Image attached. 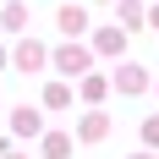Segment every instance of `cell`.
<instances>
[{
	"label": "cell",
	"instance_id": "cell-14",
	"mask_svg": "<svg viewBox=\"0 0 159 159\" xmlns=\"http://www.w3.org/2000/svg\"><path fill=\"white\" fill-rule=\"evenodd\" d=\"M143 16H148V22H154V28H159V6H154V11H143Z\"/></svg>",
	"mask_w": 159,
	"mask_h": 159
},
{
	"label": "cell",
	"instance_id": "cell-16",
	"mask_svg": "<svg viewBox=\"0 0 159 159\" xmlns=\"http://www.w3.org/2000/svg\"><path fill=\"white\" fill-rule=\"evenodd\" d=\"M132 159H154V148H143V154H132Z\"/></svg>",
	"mask_w": 159,
	"mask_h": 159
},
{
	"label": "cell",
	"instance_id": "cell-4",
	"mask_svg": "<svg viewBox=\"0 0 159 159\" xmlns=\"http://www.w3.org/2000/svg\"><path fill=\"white\" fill-rule=\"evenodd\" d=\"M104 132H110V115L88 110V115L77 121V143H104Z\"/></svg>",
	"mask_w": 159,
	"mask_h": 159
},
{
	"label": "cell",
	"instance_id": "cell-1",
	"mask_svg": "<svg viewBox=\"0 0 159 159\" xmlns=\"http://www.w3.org/2000/svg\"><path fill=\"white\" fill-rule=\"evenodd\" d=\"M49 66H55V71H61V77H82V71H88V66H93V55H88V49H82L77 39H66V44L55 49V55H49Z\"/></svg>",
	"mask_w": 159,
	"mask_h": 159
},
{
	"label": "cell",
	"instance_id": "cell-13",
	"mask_svg": "<svg viewBox=\"0 0 159 159\" xmlns=\"http://www.w3.org/2000/svg\"><path fill=\"white\" fill-rule=\"evenodd\" d=\"M143 143L159 148V115H148V121H143Z\"/></svg>",
	"mask_w": 159,
	"mask_h": 159
},
{
	"label": "cell",
	"instance_id": "cell-8",
	"mask_svg": "<svg viewBox=\"0 0 159 159\" xmlns=\"http://www.w3.org/2000/svg\"><path fill=\"white\" fill-rule=\"evenodd\" d=\"M82 99H88V104H99V99H104V93H110V77H99V71H82Z\"/></svg>",
	"mask_w": 159,
	"mask_h": 159
},
{
	"label": "cell",
	"instance_id": "cell-7",
	"mask_svg": "<svg viewBox=\"0 0 159 159\" xmlns=\"http://www.w3.org/2000/svg\"><path fill=\"white\" fill-rule=\"evenodd\" d=\"M93 49L99 55H121V49H126V28H99L93 33Z\"/></svg>",
	"mask_w": 159,
	"mask_h": 159
},
{
	"label": "cell",
	"instance_id": "cell-9",
	"mask_svg": "<svg viewBox=\"0 0 159 159\" xmlns=\"http://www.w3.org/2000/svg\"><path fill=\"white\" fill-rule=\"evenodd\" d=\"M0 28L22 33V28H28V6H22V0H6V11H0Z\"/></svg>",
	"mask_w": 159,
	"mask_h": 159
},
{
	"label": "cell",
	"instance_id": "cell-12",
	"mask_svg": "<svg viewBox=\"0 0 159 159\" xmlns=\"http://www.w3.org/2000/svg\"><path fill=\"white\" fill-rule=\"evenodd\" d=\"M121 28H143V6H137V0H121Z\"/></svg>",
	"mask_w": 159,
	"mask_h": 159
},
{
	"label": "cell",
	"instance_id": "cell-17",
	"mask_svg": "<svg viewBox=\"0 0 159 159\" xmlns=\"http://www.w3.org/2000/svg\"><path fill=\"white\" fill-rule=\"evenodd\" d=\"M0 71H6V49H0Z\"/></svg>",
	"mask_w": 159,
	"mask_h": 159
},
{
	"label": "cell",
	"instance_id": "cell-6",
	"mask_svg": "<svg viewBox=\"0 0 159 159\" xmlns=\"http://www.w3.org/2000/svg\"><path fill=\"white\" fill-rule=\"evenodd\" d=\"M55 22H61L66 39H82V33H88V11H82V6H61V11H55Z\"/></svg>",
	"mask_w": 159,
	"mask_h": 159
},
{
	"label": "cell",
	"instance_id": "cell-15",
	"mask_svg": "<svg viewBox=\"0 0 159 159\" xmlns=\"http://www.w3.org/2000/svg\"><path fill=\"white\" fill-rule=\"evenodd\" d=\"M0 159H22V154H16V148H6V154H0Z\"/></svg>",
	"mask_w": 159,
	"mask_h": 159
},
{
	"label": "cell",
	"instance_id": "cell-3",
	"mask_svg": "<svg viewBox=\"0 0 159 159\" xmlns=\"http://www.w3.org/2000/svg\"><path fill=\"white\" fill-rule=\"evenodd\" d=\"M115 88H121L126 99H137V93H148V71H143L137 61H126L121 71H115Z\"/></svg>",
	"mask_w": 159,
	"mask_h": 159
},
{
	"label": "cell",
	"instance_id": "cell-11",
	"mask_svg": "<svg viewBox=\"0 0 159 159\" xmlns=\"http://www.w3.org/2000/svg\"><path fill=\"white\" fill-rule=\"evenodd\" d=\"M66 104H71V88L66 82H49L44 88V110H66Z\"/></svg>",
	"mask_w": 159,
	"mask_h": 159
},
{
	"label": "cell",
	"instance_id": "cell-2",
	"mask_svg": "<svg viewBox=\"0 0 159 159\" xmlns=\"http://www.w3.org/2000/svg\"><path fill=\"white\" fill-rule=\"evenodd\" d=\"M6 61H11L16 71H39V66H49V49L39 44V39H22V44H16L11 55H6Z\"/></svg>",
	"mask_w": 159,
	"mask_h": 159
},
{
	"label": "cell",
	"instance_id": "cell-10",
	"mask_svg": "<svg viewBox=\"0 0 159 159\" xmlns=\"http://www.w3.org/2000/svg\"><path fill=\"white\" fill-rule=\"evenodd\" d=\"M44 159H71V137L66 132H44Z\"/></svg>",
	"mask_w": 159,
	"mask_h": 159
},
{
	"label": "cell",
	"instance_id": "cell-5",
	"mask_svg": "<svg viewBox=\"0 0 159 159\" xmlns=\"http://www.w3.org/2000/svg\"><path fill=\"white\" fill-rule=\"evenodd\" d=\"M11 132L16 137H39L44 132V115L33 110V104H22V110H11Z\"/></svg>",
	"mask_w": 159,
	"mask_h": 159
}]
</instances>
